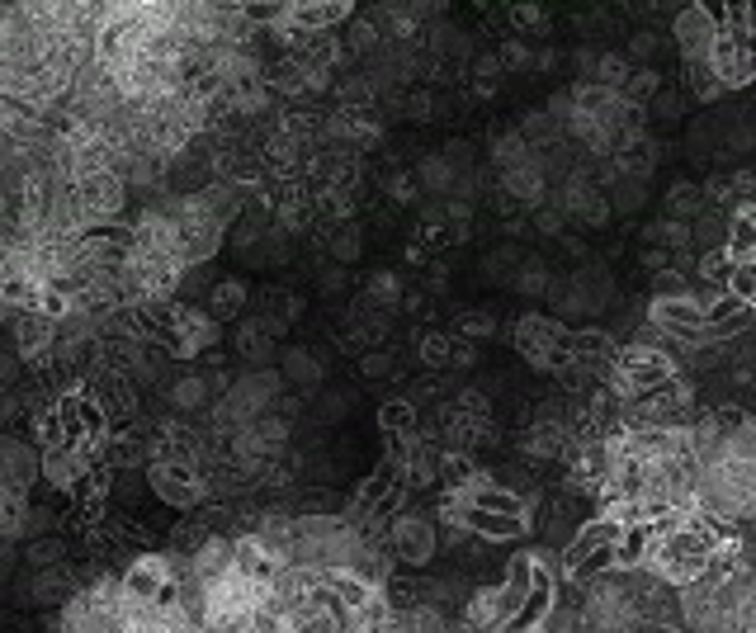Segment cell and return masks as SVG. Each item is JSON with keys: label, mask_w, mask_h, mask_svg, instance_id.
Here are the masks:
<instances>
[{"label": "cell", "mask_w": 756, "mask_h": 633, "mask_svg": "<svg viewBox=\"0 0 756 633\" xmlns=\"http://www.w3.org/2000/svg\"><path fill=\"white\" fill-rule=\"evenodd\" d=\"M549 316H559V322H567V316H596V312H605L610 303H615V275L601 265V261H587V265H577L573 275H553L549 284Z\"/></svg>", "instance_id": "cell-1"}, {"label": "cell", "mask_w": 756, "mask_h": 633, "mask_svg": "<svg viewBox=\"0 0 756 633\" xmlns=\"http://www.w3.org/2000/svg\"><path fill=\"white\" fill-rule=\"evenodd\" d=\"M676 373H681V369H676L662 350L629 341V345H620V355H615V365H610L605 387H610V393H615L620 402H629V397H638V393H648V387L676 379Z\"/></svg>", "instance_id": "cell-2"}, {"label": "cell", "mask_w": 756, "mask_h": 633, "mask_svg": "<svg viewBox=\"0 0 756 633\" xmlns=\"http://www.w3.org/2000/svg\"><path fill=\"white\" fill-rule=\"evenodd\" d=\"M567 322H559V316H549V312H520L516 316V326H511V341H516V350L520 359L530 365L535 373H553L563 365V345H567Z\"/></svg>", "instance_id": "cell-3"}, {"label": "cell", "mask_w": 756, "mask_h": 633, "mask_svg": "<svg viewBox=\"0 0 756 633\" xmlns=\"http://www.w3.org/2000/svg\"><path fill=\"white\" fill-rule=\"evenodd\" d=\"M142 482H147V492L156 501H166V506L176 511H194L208 501V478L190 464H180V458H156V464L142 468Z\"/></svg>", "instance_id": "cell-4"}, {"label": "cell", "mask_w": 756, "mask_h": 633, "mask_svg": "<svg viewBox=\"0 0 756 633\" xmlns=\"http://www.w3.org/2000/svg\"><path fill=\"white\" fill-rule=\"evenodd\" d=\"M388 549L393 558L403 568H431L435 563V553H440V544H435V515H421V511H411L403 506L388 521Z\"/></svg>", "instance_id": "cell-5"}, {"label": "cell", "mask_w": 756, "mask_h": 633, "mask_svg": "<svg viewBox=\"0 0 756 633\" xmlns=\"http://www.w3.org/2000/svg\"><path fill=\"white\" fill-rule=\"evenodd\" d=\"M14 359L28 365L34 373L57 369V322L38 312H14Z\"/></svg>", "instance_id": "cell-6"}, {"label": "cell", "mask_w": 756, "mask_h": 633, "mask_svg": "<svg viewBox=\"0 0 756 633\" xmlns=\"http://www.w3.org/2000/svg\"><path fill=\"white\" fill-rule=\"evenodd\" d=\"M71 194H76L85 218H95V223H113L128 204V184L113 176V170H95V176L71 180Z\"/></svg>", "instance_id": "cell-7"}, {"label": "cell", "mask_w": 756, "mask_h": 633, "mask_svg": "<svg viewBox=\"0 0 756 633\" xmlns=\"http://www.w3.org/2000/svg\"><path fill=\"white\" fill-rule=\"evenodd\" d=\"M516 450L525 458H535V464H567V454H573V444H567V421H559V416H530Z\"/></svg>", "instance_id": "cell-8"}, {"label": "cell", "mask_w": 756, "mask_h": 633, "mask_svg": "<svg viewBox=\"0 0 756 633\" xmlns=\"http://www.w3.org/2000/svg\"><path fill=\"white\" fill-rule=\"evenodd\" d=\"M275 373H279V383L289 387L293 397H317L326 387V365H322L317 350H308V345H289V350H279Z\"/></svg>", "instance_id": "cell-9"}, {"label": "cell", "mask_w": 756, "mask_h": 633, "mask_svg": "<svg viewBox=\"0 0 756 633\" xmlns=\"http://www.w3.org/2000/svg\"><path fill=\"white\" fill-rule=\"evenodd\" d=\"M719 34V10L715 5H686L676 14V24H672V38H676V48L681 57H686V67L691 62H705V52H709V43H715Z\"/></svg>", "instance_id": "cell-10"}, {"label": "cell", "mask_w": 756, "mask_h": 633, "mask_svg": "<svg viewBox=\"0 0 756 633\" xmlns=\"http://www.w3.org/2000/svg\"><path fill=\"white\" fill-rule=\"evenodd\" d=\"M502 199L506 204H516V208H539L549 199V170H544V162L539 156H525L520 166H511V170H502Z\"/></svg>", "instance_id": "cell-11"}, {"label": "cell", "mask_w": 756, "mask_h": 633, "mask_svg": "<svg viewBox=\"0 0 756 633\" xmlns=\"http://www.w3.org/2000/svg\"><path fill=\"white\" fill-rule=\"evenodd\" d=\"M454 497V492H449ZM459 501V497H454ZM459 525L468 529L473 539H492V544H511V539H525L530 535V515H492V511H473L459 501Z\"/></svg>", "instance_id": "cell-12"}, {"label": "cell", "mask_w": 756, "mask_h": 633, "mask_svg": "<svg viewBox=\"0 0 756 633\" xmlns=\"http://www.w3.org/2000/svg\"><path fill=\"white\" fill-rule=\"evenodd\" d=\"M76 586H81V572L76 563H57V568H43V572H28V600L34 606H52V610H62L71 596H76Z\"/></svg>", "instance_id": "cell-13"}, {"label": "cell", "mask_w": 756, "mask_h": 633, "mask_svg": "<svg viewBox=\"0 0 756 633\" xmlns=\"http://www.w3.org/2000/svg\"><path fill=\"white\" fill-rule=\"evenodd\" d=\"M38 482V450L14 435H0V487H14V492H34Z\"/></svg>", "instance_id": "cell-14"}, {"label": "cell", "mask_w": 756, "mask_h": 633, "mask_svg": "<svg viewBox=\"0 0 756 633\" xmlns=\"http://www.w3.org/2000/svg\"><path fill=\"white\" fill-rule=\"evenodd\" d=\"M232 345H237V355L247 359L251 369H269V365L279 359V341L269 336V331H265L261 322H255V316H251V322H241V326H237Z\"/></svg>", "instance_id": "cell-15"}, {"label": "cell", "mask_w": 756, "mask_h": 633, "mask_svg": "<svg viewBox=\"0 0 756 633\" xmlns=\"http://www.w3.org/2000/svg\"><path fill=\"white\" fill-rule=\"evenodd\" d=\"M298 316H303V294H293V289H269L265 294V303H261V316H255V322H261L269 336H284V331H289Z\"/></svg>", "instance_id": "cell-16"}, {"label": "cell", "mask_w": 756, "mask_h": 633, "mask_svg": "<svg viewBox=\"0 0 756 633\" xmlns=\"http://www.w3.org/2000/svg\"><path fill=\"white\" fill-rule=\"evenodd\" d=\"M247 303H251V289H247V279H218L208 289V303H204V312L213 316V322H237L241 312H247Z\"/></svg>", "instance_id": "cell-17"}, {"label": "cell", "mask_w": 756, "mask_h": 633, "mask_svg": "<svg viewBox=\"0 0 756 633\" xmlns=\"http://www.w3.org/2000/svg\"><path fill=\"white\" fill-rule=\"evenodd\" d=\"M170 411L176 416H204L208 411V402H213V393H208V383H204V373H180L176 383H170Z\"/></svg>", "instance_id": "cell-18"}, {"label": "cell", "mask_w": 756, "mask_h": 633, "mask_svg": "<svg viewBox=\"0 0 756 633\" xmlns=\"http://www.w3.org/2000/svg\"><path fill=\"white\" fill-rule=\"evenodd\" d=\"M662 208H667V218H672V223H695L700 213H709L705 194H700V184H695V180H676L672 190L662 194Z\"/></svg>", "instance_id": "cell-19"}, {"label": "cell", "mask_w": 756, "mask_h": 633, "mask_svg": "<svg viewBox=\"0 0 756 633\" xmlns=\"http://www.w3.org/2000/svg\"><path fill=\"white\" fill-rule=\"evenodd\" d=\"M549 284H553V270H549L544 255H520V265H516V275H511L506 289H516L525 298H544Z\"/></svg>", "instance_id": "cell-20"}, {"label": "cell", "mask_w": 756, "mask_h": 633, "mask_svg": "<svg viewBox=\"0 0 756 633\" xmlns=\"http://www.w3.org/2000/svg\"><path fill=\"white\" fill-rule=\"evenodd\" d=\"M360 303H369L374 312H388L393 316L397 308H403V279H397L393 270H379V275H369Z\"/></svg>", "instance_id": "cell-21"}, {"label": "cell", "mask_w": 756, "mask_h": 633, "mask_svg": "<svg viewBox=\"0 0 756 633\" xmlns=\"http://www.w3.org/2000/svg\"><path fill=\"white\" fill-rule=\"evenodd\" d=\"M449 336H454V341H468V345H478V341L496 336V316H492L488 308H464V312H454V326H449Z\"/></svg>", "instance_id": "cell-22"}, {"label": "cell", "mask_w": 756, "mask_h": 633, "mask_svg": "<svg viewBox=\"0 0 756 633\" xmlns=\"http://www.w3.org/2000/svg\"><path fill=\"white\" fill-rule=\"evenodd\" d=\"M67 539L62 535H43V539H24V568L28 572H43V568H57L67 563Z\"/></svg>", "instance_id": "cell-23"}, {"label": "cell", "mask_w": 756, "mask_h": 633, "mask_svg": "<svg viewBox=\"0 0 756 633\" xmlns=\"http://www.w3.org/2000/svg\"><path fill=\"white\" fill-rule=\"evenodd\" d=\"M605 204H610V213H638V208L648 204V180L620 176V180L605 190Z\"/></svg>", "instance_id": "cell-24"}, {"label": "cell", "mask_w": 756, "mask_h": 633, "mask_svg": "<svg viewBox=\"0 0 756 633\" xmlns=\"http://www.w3.org/2000/svg\"><path fill=\"white\" fill-rule=\"evenodd\" d=\"M24 511H28V497L14 492V487H0V539L20 544V535H24Z\"/></svg>", "instance_id": "cell-25"}, {"label": "cell", "mask_w": 756, "mask_h": 633, "mask_svg": "<svg viewBox=\"0 0 756 633\" xmlns=\"http://www.w3.org/2000/svg\"><path fill=\"white\" fill-rule=\"evenodd\" d=\"M326 251H332L336 265L360 261V251H364V227H360V223H340V227H332V241H326Z\"/></svg>", "instance_id": "cell-26"}, {"label": "cell", "mask_w": 756, "mask_h": 633, "mask_svg": "<svg viewBox=\"0 0 756 633\" xmlns=\"http://www.w3.org/2000/svg\"><path fill=\"white\" fill-rule=\"evenodd\" d=\"M520 247L516 241H502V247H492L488 255H482V275H488L492 284H511V275H516V265H520Z\"/></svg>", "instance_id": "cell-27"}, {"label": "cell", "mask_w": 756, "mask_h": 633, "mask_svg": "<svg viewBox=\"0 0 756 633\" xmlns=\"http://www.w3.org/2000/svg\"><path fill=\"white\" fill-rule=\"evenodd\" d=\"M350 411H355V393H350V387H322V393H317V421L322 426L346 421Z\"/></svg>", "instance_id": "cell-28"}, {"label": "cell", "mask_w": 756, "mask_h": 633, "mask_svg": "<svg viewBox=\"0 0 756 633\" xmlns=\"http://www.w3.org/2000/svg\"><path fill=\"white\" fill-rule=\"evenodd\" d=\"M686 289H691L686 265H667V270H658V275L648 279V298H681Z\"/></svg>", "instance_id": "cell-29"}, {"label": "cell", "mask_w": 756, "mask_h": 633, "mask_svg": "<svg viewBox=\"0 0 756 633\" xmlns=\"http://www.w3.org/2000/svg\"><path fill=\"white\" fill-rule=\"evenodd\" d=\"M397 365H403V359H397V350H364V359H360V369H364L369 383H393L397 373H403Z\"/></svg>", "instance_id": "cell-30"}, {"label": "cell", "mask_w": 756, "mask_h": 633, "mask_svg": "<svg viewBox=\"0 0 756 633\" xmlns=\"http://www.w3.org/2000/svg\"><path fill=\"white\" fill-rule=\"evenodd\" d=\"M525 156H530V147L520 142V133H496V138H492V166H496V170L520 166Z\"/></svg>", "instance_id": "cell-31"}, {"label": "cell", "mask_w": 756, "mask_h": 633, "mask_svg": "<svg viewBox=\"0 0 756 633\" xmlns=\"http://www.w3.org/2000/svg\"><path fill=\"white\" fill-rule=\"evenodd\" d=\"M417 359L425 369H445V359H449V331H425L421 345H417Z\"/></svg>", "instance_id": "cell-32"}, {"label": "cell", "mask_w": 756, "mask_h": 633, "mask_svg": "<svg viewBox=\"0 0 756 633\" xmlns=\"http://www.w3.org/2000/svg\"><path fill=\"white\" fill-rule=\"evenodd\" d=\"M723 294L752 308V303H756V265H733L729 279H723Z\"/></svg>", "instance_id": "cell-33"}, {"label": "cell", "mask_w": 756, "mask_h": 633, "mask_svg": "<svg viewBox=\"0 0 756 633\" xmlns=\"http://www.w3.org/2000/svg\"><path fill=\"white\" fill-rule=\"evenodd\" d=\"M686 81H691V91H695V99H700V105H709V99H719V95H729V91L719 85V76H715V71H709L705 62H691V67H686Z\"/></svg>", "instance_id": "cell-34"}, {"label": "cell", "mask_w": 756, "mask_h": 633, "mask_svg": "<svg viewBox=\"0 0 756 633\" xmlns=\"http://www.w3.org/2000/svg\"><path fill=\"white\" fill-rule=\"evenodd\" d=\"M492 57H496V67L502 71H530V62H535V52H530V43L525 38H506Z\"/></svg>", "instance_id": "cell-35"}, {"label": "cell", "mask_w": 756, "mask_h": 633, "mask_svg": "<svg viewBox=\"0 0 756 633\" xmlns=\"http://www.w3.org/2000/svg\"><path fill=\"white\" fill-rule=\"evenodd\" d=\"M729 261H723V251H700V265H695V279L709 284V289H723V279H729Z\"/></svg>", "instance_id": "cell-36"}, {"label": "cell", "mask_w": 756, "mask_h": 633, "mask_svg": "<svg viewBox=\"0 0 756 633\" xmlns=\"http://www.w3.org/2000/svg\"><path fill=\"white\" fill-rule=\"evenodd\" d=\"M383 194H388L393 204H417V199H421L417 176H411V170H393V176L383 180Z\"/></svg>", "instance_id": "cell-37"}, {"label": "cell", "mask_w": 756, "mask_h": 633, "mask_svg": "<svg viewBox=\"0 0 756 633\" xmlns=\"http://www.w3.org/2000/svg\"><path fill=\"white\" fill-rule=\"evenodd\" d=\"M658 48H662V38L658 34H652V28H638V34L629 38V52H624V57H629V62L638 67V62H652V57H658Z\"/></svg>", "instance_id": "cell-38"}, {"label": "cell", "mask_w": 756, "mask_h": 633, "mask_svg": "<svg viewBox=\"0 0 756 633\" xmlns=\"http://www.w3.org/2000/svg\"><path fill=\"white\" fill-rule=\"evenodd\" d=\"M563 227H567V218H563V213L544 199V204L535 208V232H544V237H563Z\"/></svg>", "instance_id": "cell-39"}, {"label": "cell", "mask_w": 756, "mask_h": 633, "mask_svg": "<svg viewBox=\"0 0 756 633\" xmlns=\"http://www.w3.org/2000/svg\"><path fill=\"white\" fill-rule=\"evenodd\" d=\"M473 365H478V345H468V341H454V336H449V359H445V369L468 373Z\"/></svg>", "instance_id": "cell-40"}, {"label": "cell", "mask_w": 756, "mask_h": 633, "mask_svg": "<svg viewBox=\"0 0 756 633\" xmlns=\"http://www.w3.org/2000/svg\"><path fill=\"white\" fill-rule=\"evenodd\" d=\"M652 105V114H658V119H681V114H686V105H681V95L676 91H658L648 99Z\"/></svg>", "instance_id": "cell-41"}, {"label": "cell", "mask_w": 756, "mask_h": 633, "mask_svg": "<svg viewBox=\"0 0 756 633\" xmlns=\"http://www.w3.org/2000/svg\"><path fill=\"white\" fill-rule=\"evenodd\" d=\"M317 289L322 294H346V265H322V275H317Z\"/></svg>", "instance_id": "cell-42"}, {"label": "cell", "mask_w": 756, "mask_h": 633, "mask_svg": "<svg viewBox=\"0 0 756 633\" xmlns=\"http://www.w3.org/2000/svg\"><path fill=\"white\" fill-rule=\"evenodd\" d=\"M14 563H20V553H14V539H0V586L10 582V572Z\"/></svg>", "instance_id": "cell-43"}, {"label": "cell", "mask_w": 756, "mask_h": 633, "mask_svg": "<svg viewBox=\"0 0 756 633\" xmlns=\"http://www.w3.org/2000/svg\"><path fill=\"white\" fill-rule=\"evenodd\" d=\"M530 67H535V71H553V67H559V48H539Z\"/></svg>", "instance_id": "cell-44"}, {"label": "cell", "mask_w": 756, "mask_h": 633, "mask_svg": "<svg viewBox=\"0 0 756 633\" xmlns=\"http://www.w3.org/2000/svg\"><path fill=\"white\" fill-rule=\"evenodd\" d=\"M5 322H14V308L5 303V298H0V326H5Z\"/></svg>", "instance_id": "cell-45"}]
</instances>
